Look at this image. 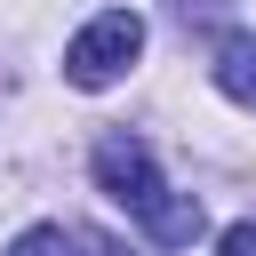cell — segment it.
I'll return each mask as SVG.
<instances>
[{
    "label": "cell",
    "mask_w": 256,
    "mask_h": 256,
    "mask_svg": "<svg viewBox=\"0 0 256 256\" xmlns=\"http://www.w3.org/2000/svg\"><path fill=\"white\" fill-rule=\"evenodd\" d=\"M96 184H104V200L128 208L160 248L200 240V200H192V192H168V176L152 168V152H144L136 136H104V144H96Z\"/></svg>",
    "instance_id": "1"
},
{
    "label": "cell",
    "mask_w": 256,
    "mask_h": 256,
    "mask_svg": "<svg viewBox=\"0 0 256 256\" xmlns=\"http://www.w3.org/2000/svg\"><path fill=\"white\" fill-rule=\"evenodd\" d=\"M136 56H144V16H136V8H104V16L80 24V40L64 48V80H72V88H112Z\"/></svg>",
    "instance_id": "2"
},
{
    "label": "cell",
    "mask_w": 256,
    "mask_h": 256,
    "mask_svg": "<svg viewBox=\"0 0 256 256\" xmlns=\"http://www.w3.org/2000/svg\"><path fill=\"white\" fill-rule=\"evenodd\" d=\"M8 256H120V248L96 240V232H72V224H32Z\"/></svg>",
    "instance_id": "3"
},
{
    "label": "cell",
    "mask_w": 256,
    "mask_h": 256,
    "mask_svg": "<svg viewBox=\"0 0 256 256\" xmlns=\"http://www.w3.org/2000/svg\"><path fill=\"white\" fill-rule=\"evenodd\" d=\"M216 88H224L232 104H256V32H232V40L216 48Z\"/></svg>",
    "instance_id": "4"
},
{
    "label": "cell",
    "mask_w": 256,
    "mask_h": 256,
    "mask_svg": "<svg viewBox=\"0 0 256 256\" xmlns=\"http://www.w3.org/2000/svg\"><path fill=\"white\" fill-rule=\"evenodd\" d=\"M216 256H256V224H232V232L216 240Z\"/></svg>",
    "instance_id": "5"
}]
</instances>
